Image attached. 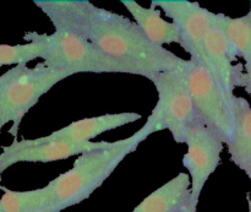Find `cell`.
Segmentation results:
<instances>
[{
    "label": "cell",
    "instance_id": "cell-1",
    "mask_svg": "<svg viewBox=\"0 0 251 212\" xmlns=\"http://www.w3.org/2000/svg\"><path fill=\"white\" fill-rule=\"evenodd\" d=\"M85 38L103 53L131 68L135 75L149 80L158 73L184 68L188 63L164 47L150 42L130 19L102 7H98Z\"/></svg>",
    "mask_w": 251,
    "mask_h": 212
},
{
    "label": "cell",
    "instance_id": "cell-2",
    "mask_svg": "<svg viewBox=\"0 0 251 212\" xmlns=\"http://www.w3.org/2000/svg\"><path fill=\"white\" fill-rule=\"evenodd\" d=\"M141 142L134 134L127 139L109 142L104 149L80 155L70 171L44 186L48 194L49 209L60 212L90 198Z\"/></svg>",
    "mask_w": 251,
    "mask_h": 212
},
{
    "label": "cell",
    "instance_id": "cell-3",
    "mask_svg": "<svg viewBox=\"0 0 251 212\" xmlns=\"http://www.w3.org/2000/svg\"><path fill=\"white\" fill-rule=\"evenodd\" d=\"M186 65L150 79L158 93V101L144 127L135 132L141 141L154 132L169 130L178 144H185L191 128L200 122L186 83Z\"/></svg>",
    "mask_w": 251,
    "mask_h": 212
},
{
    "label": "cell",
    "instance_id": "cell-4",
    "mask_svg": "<svg viewBox=\"0 0 251 212\" xmlns=\"http://www.w3.org/2000/svg\"><path fill=\"white\" fill-rule=\"evenodd\" d=\"M71 76L39 63L34 68L17 65L0 76V132L12 123L9 132L17 136L20 123L41 97L58 82Z\"/></svg>",
    "mask_w": 251,
    "mask_h": 212
},
{
    "label": "cell",
    "instance_id": "cell-5",
    "mask_svg": "<svg viewBox=\"0 0 251 212\" xmlns=\"http://www.w3.org/2000/svg\"><path fill=\"white\" fill-rule=\"evenodd\" d=\"M47 44L43 65L70 75L80 73L131 74L134 70L98 49L88 39L68 31L42 34Z\"/></svg>",
    "mask_w": 251,
    "mask_h": 212
},
{
    "label": "cell",
    "instance_id": "cell-6",
    "mask_svg": "<svg viewBox=\"0 0 251 212\" xmlns=\"http://www.w3.org/2000/svg\"><path fill=\"white\" fill-rule=\"evenodd\" d=\"M185 78L200 122L227 145L234 132V95L226 92L203 66L190 59L185 69Z\"/></svg>",
    "mask_w": 251,
    "mask_h": 212
},
{
    "label": "cell",
    "instance_id": "cell-7",
    "mask_svg": "<svg viewBox=\"0 0 251 212\" xmlns=\"http://www.w3.org/2000/svg\"><path fill=\"white\" fill-rule=\"evenodd\" d=\"M151 6L159 7L173 20L180 32V46L190 55V60L202 65L203 42L217 21L218 14L186 0H154L151 1Z\"/></svg>",
    "mask_w": 251,
    "mask_h": 212
},
{
    "label": "cell",
    "instance_id": "cell-8",
    "mask_svg": "<svg viewBox=\"0 0 251 212\" xmlns=\"http://www.w3.org/2000/svg\"><path fill=\"white\" fill-rule=\"evenodd\" d=\"M185 144L188 145V152L184 156L183 164L190 174V201L194 206H198L206 182L220 164L225 144L201 122L191 128Z\"/></svg>",
    "mask_w": 251,
    "mask_h": 212
},
{
    "label": "cell",
    "instance_id": "cell-9",
    "mask_svg": "<svg viewBox=\"0 0 251 212\" xmlns=\"http://www.w3.org/2000/svg\"><path fill=\"white\" fill-rule=\"evenodd\" d=\"M109 145L107 141L100 142H46L42 137L34 140H15L9 146L2 147L0 154V178L1 174L12 164L19 162H48L60 161L69 157L82 155L95 150L104 149Z\"/></svg>",
    "mask_w": 251,
    "mask_h": 212
},
{
    "label": "cell",
    "instance_id": "cell-10",
    "mask_svg": "<svg viewBox=\"0 0 251 212\" xmlns=\"http://www.w3.org/2000/svg\"><path fill=\"white\" fill-rule=\"evenodd\" d=\"M225 15L218 14L216 24L211 27L203 42L202 65L226 92L234 95V88L240 87L243 78V65H234L237 60L223 27Z\"/></svg>",
    "mask_w": 251,
    "mask_h": 212
},
{
    "label": "cell",
    "instance_id": "cell-11",
    "mask_svg": "<svg viewBox=\"0 0 251 212\" xmlns=\"http://www.w3.org/2000/svg\"><path fill=\"white\" fill-rule=\"evenodd\" d=\"M141 118V115L137 113H117V114L85 118V119L71 123L70 125L63 129L51 132L48 136H43L42 140L46 142H90L91 139L103 132L134 123Z\"/></svg>",
    "mask_w": 251,
    "mask_h": 212
},
{
    "label": "cell",
    "instance_id": "cell-12",
    "mask_svg": "<svg viewBox=\"0 0 251 212\" xmlns=\"http://www.w3.org/2000/svg\"><path fill=\"white\" fill-rule=\"evenodd\" d=\"M54 25L55 31H68L86 37L98 7L90 1H34Z\"/></svg>",
    "mask_w": 251,
    "mask_h": 212
},
{
    "label": "cell",
    "instance_id": "cell-13",
    "mask_svg": "<svg viewBox=\"0 0 251 212\" xmlns=\"http://www.w3.org/2000/svg\"><path fill=\"white\" fill-rule=\"evenodd\" d=\"M188 205L196 209L190 201V178L179 173L150 194L132 212H179Z\"/></svg>",
    "mask_w": 251,
    "mask_h": 212
},
{
    "label": "cell",
    "instance_id": "cell-14",
    "mask_svg": "<svg viewBox=\"0 0 251 212\" xmlns=\"http://www.w3.org/2000/svg\"><path fill=\"white\" fill-rule=\"evenodd\" d=\"M234 132L228 142L230 159L245 172L251 182V105L245 98L233 97Z\"/></svg>",
    "mask_w": 251,
    "mask_h": 212
},
{
    "label": "cell",
    "instance_id": "cell-15",
    "mask_svg": "<svg viewBox=\"0 0 251 212\" xmlns=\"http://www.w3.org/2000/svg\"><path fill=\"white\" fill-rule=\"evenodd\" d=\"M122 4L129 10L135 19V24L150 42L158 47L164 44H180L181 36L179 28L161 17V11L156 7H144L136 1L122 0Z\"/></svg>",
    "mask_w": 251,
    "mask_h": 212
},
{
    "label": "cell",
    "instance_id": "cell-16",
    "mask_svg": "<svg viewBox=\"0 0 251 212\" xmlns=\"http://www.w3.org/2000/svg\"><path fill=\"white\" fill-rule=\"evenodd\" d=\"M223 27L235 58L244 60L240 87L251 95V17L245 15L233 19L225 15Z\"/></svg>",
    "mask_w": 251,
    "mask_h": 212
},
{
    "label": "cell",
    "instance_id": "cell-17",
    "mask_svg": "<svg viewBox=\"0 0 251 212\" xmlns=\"http://www.w3.org/2000/svg\"><path fill=\"white\" fill-rule=\"evenodd\" d=\"M25 38L28 43L7 46L0 44V66L26 65L34 59H43L47 52V44L39 33H27Z\"/></svg>",
    "mask_w": 251,
    "mask_h": 212
},
{
    "label": "cell",
    "instance_id": "cell-18",
    "mask_svg": "<svg viewBox=\"0 0 251 212\" xmlns=\"http://www.w3.org/2000/svg\"><path fill=\"white\" fill-rule=\"evenodd\" d=\"M0 199V212H33L49 209L46 188L29 191H12L2 189Z\"/></svg>",
    "mask_w": 251,
    "mask_h": 212
},
{
    "label": "cell",
    "instance_id": "cell-19",
    "mask_svg": "<svg viewBox=\"0 0 251 212\" xmlns=\"http://www.w3.org/2000/svg\"><path fill=\"white\" fill-rule=\"evenodd\" d=\"M179 212H196V209L193 208V206L188 205V206H185V208H184L183 210L179 211Z\"/></svg>",
    "mask_w": 251,
    "mask_h": 212
},
{
    "label": "cell",
    "instance_id": "cell-20",
    "mask_svg": "<svg viewBox=\"0 0 251 212\" xmlns=\"http://www.w3.org/2000/svg\"><path fill=\"white\" fill-rule=\"evenodd\" d=\"M33 212H55L51 209H43V210H38V211H33Z\"/></svg>",
    "mask_w": 251,
    "mask_h": 212
},
{
    "label": "cell",
    "instance_id": "cell-21",
    "mask_svg": "<svg viewBox=\"0 0 251 212\" xmlns=\"http://www.w3.org/2000/svg\"><path fill=\"white\" fill-rule=\"evenodd\" d=\"M249 212H251V199H250V201H249Z\"/></svg>",
    "mask_w": 251,
    "mask_h": 212
},
{
    "label": "cell",
    "instance_id": "cell-22",
    "mask_svg": "<svg viewBox=\"0 0 251 212\" xmlns=\"http://www.w3.org/2000/svg\"><path fill=\"white\" fill-rule=\"evenodd\" d=\"M248 15H249V16L251 17V2H250V11H249V14H248Z\"/></svg>",
    "mask_w": 251,
    "mask_h": 212
},
{
    "label": "cell",
    "instance_id": "cell-23",
    "mask_svg": "<svg viewBox=\"0 0 251 212\" xmlns=\"http://www.w3.org/2000/svg\"><path fill=\"white\" fill-rule=\"evenodd\" d=\"M0 189H1V190H2V189H4V186H0Z\"/></svg>",
    "mask_w": 251,
    "mask_h": 212
}]
</instances>
